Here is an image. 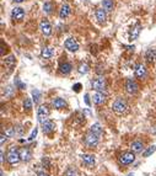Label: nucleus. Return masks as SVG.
<instances>
[{"mask_svg": "<svg viewBox=\"0 0 156 176\" xmlns=\"http://www.w3.org/2000/svg\"><path fill=\"white\" fill-rule=\"evenodd\" d=\"M52 10H53V5H52V3H49V1L44 3V5H43V11L47 13V14H52Z\"/></svg>", "mask_w": 156, "mask_h": 176, "instance_id": "27", "label": "nucleus"}, {"mask_svg": "<svg viewBox=\"0 0 156 176\" xmlns=\"http://www.w3.org/2000/svg\"><path fill=\"white\" fill-rule=\"evenodd\" d=\"M130 149L134 151V153H142L143 149H144V143L142 140H134L132 144H130Z\"/></svg>", "mask_w": 156, "mask_h": 176, "instance_id": "15", "label": "nucleus"}, {"mask_svg": "<svg viewBox=\"0 0 156 176\" xmlns=\"http://www.w3.org/2000/svg\"><path fill=\"white\" fill-rule=\"evenodd\" d=\"M96 19L99 20V22L103 24L107 19V15H106V10L105 9H97L96 10Z\"/></svg>", "mask_w": 156, "mask_h": 176, "instance_id": "21", "label": "nucleus"}, {"mask_svg": "<svg viewBox=\"0 0 156 176\" xmlns=\"http://www.w3.org/2000/svg\"><path fill=\"white\" fill-rule=\"evenodd\" d=\"M5 134H6L8 137H13V135H15V128H8Z\"/></svg>", "mask_w": 156, "mask_h": 176, "instance_id": "34", "label": "nucleus"}, {"mask_svg": "<svg viewBox=\"0 0 156 176\" xmlns=\"http://www.w3.org/2000/svg\"><path fill=\"white\" fill-rule=\"evenodd\" d=\"M5 65L8 67V68H13L15 65V57L14 56H10V57H8V58L5 59Z\"/></svg>", "mask_w": 156, "mask_h": 176, "instance_id": "28", "label": "nucleus"}, {"mask_svg": "<svg viewBox=\"0 0 156 176\" xmlns=\"http://www.w3.org/2000/svg\"><path fill=\"white\" fill-rule=\"evenodd\" d=\"M140 29H142V26H140L139 24L132 29V31H130V35H129V40H130V41H133V40H137V38H138V36H139V33H140Z\"/></svg>", "mask_w": 156, "mask_h": 176, "instance_id": "19", "label": "nucleus"}, {"mask_svg": "<svg viewBox=\"0 0 156 176\" xmlns=\"http://www.w3.org/2000/svg\"><path fill=\"white\" fill-rule=\"evenodd\" d=\"M102 6H103V9L106 10V11H112L113 10V0H102Z\"/></svg>", "mask_w": 156, "mask_h": 176, "instance_id": "24", "label": "nucleus"}, {"mask_svg": "<svg viewBox=\"0 0 156 176\" xmlns=\"http://www.w3.org/2000/svg\"><path fill=\"white\" fill-rule=\"evenodd\" d=\"M41 56L44 59H49L54 56V49L51 48V47H43L42 52H41Z\"/></svg>", "mask_w": 156, "mask_h": 176, "instance_id": "16", "label": "nucleus"}, {"mask_svg": "<svg viewBox=\"0 0 156 176\" xmlns=\"http://www.w3.org/2000/svg\"><path fill=\"white\" fill-rule=\"evenodd\" d=\"M48 116H49V110L46 105H42L38 107L37 110V118H38V122L40 123H43L44 121L48 119Z\"/></svg>", "mask_w": 156, "mask_h": 176, "instance_id": "6", "label": "nucleus"}, {"mask_svg": "<svg viewBox=\"0 0 156 176\" xmlns=\"http://www.w3.org/2000/svg\"><path fill=\"white\" fill-rule=\"evenodd\" d=\"M99 140H100L99 135H97V134H95L94 132H91V131H89V132L86 133L85 138H84V143H85V146L87 148L97 147Z\"/></svg>", "mask_w": 156, "mask_h": 176, "instance_id": "3", "label": "nucleus"}, {"mask_svg": "<svg viewBox=\"0 0 156 176\" xmlns=\"http://www.w3.org/2000/svg\"><path fill=\"white\" fill-rule=\"evenodd\" d=\"M64 176H78V171H76V169H74V168H68V169L64 171Z\"/></svg>", "mask_w": 156, "mask_h": 176, "instance_id": "30", "label": "nucleus"}, {"mask_svg": "<svg viewBox=\"0 0 156 176\" xmlns=\"http://www.w3.org/2000/svg\"><path fill=\"white\" fill-rule=\"evenodd\" d=\"M38 176H49V175H47L46 173H40V174H38Z\"/></svg>", "mask_w": 156, "mask_h": 176, "instance_id": "41", "label": "nucleus"}, {"mask_svg": "<svg viewBox=\"0 0 156 176\" xmlns=\"http://www.w3.org/2000/svg\"><path fill=\"white\" fill-rule=\"evenodd\" d=\"M80 88H81V84H76V85H74L73 89H74L76 92H79V91H80Z\"/></svg>", "mask_w": 156, "mask_h": 176, "instance_id": "37", "label": "nucleus"}, {"mask_svg": "<svg viewBox=\"0 0 156 176\" xmlns=\"http://www.w3.org/2000/svg\"><path fill=\"white\" fill-rule=\"evenodd\" d=\"M134 160H135L134 151H124L119 157V162L122 165H130L132 162H134Z\"/></svg>", "mask_w": 156, "mask_h": 176, "instance_id": "4", "label": "nucleus"}, {"mask_svg": "<svg viewBox=\"0 0 156 176\" xmlns=\"http://www.w3.org/2000/svg\"><path fill=\"white\" fill-rule=\"evenodd\" d=\"M92 100H94L95 105H102V103L106 101V95L103 92H101V91H97V92L94 94Z\"/></svg>", "mask_w": 156, "mask_h": 176, "instance_id": "13", "label": "nucleus"}, {"mask_svg": "<svg viewBox=\"0 0 156 176\" xmlns=\"http://www.w3.org/2000/svg\"><path fill=\"white\" fill-rule=\"evenodd\" d=\"M81 160L83 162L87 165V166H92V165H95V157L94 155H91V154H81Z\"/></svg>", "mask_w": 156, "mask_h": 176, "instance_id": "14", "label": "nucleus"}, {"mask_svg": "<svg viewBox=\"0 0 156 176\" xmlns=\"http://www.w3.org/2000/svg\"><path fill=\"white\" fill-rule=\"evenodd\" d=\"M6 138H8V135H6V134H4V133H1V139H0V143H1V146L4 144V142L6 140Z\"/></svg>", "mask_w": 156, "mask_h": 176, "instance_id": "36", "label": "nucleus"}, {"mask_svg": "<svg viewBox=\"0 0 156 176\" xmlns=\"http://www.w3.org/2000/svg\"><path fill=\"white\" fill-rule=\"evenodd\" d=\"M20 154H21V160H24V162H29L31 159V157H32L29 148H22L20 150Z\"/></svg>", "mask_w": 156, "mask_h": 176, "instance_id": "23", "label": "nucleus"}, {"mask_svg": "<svg viewBox=\"0 0 156 176\" xmlns=\"http://www.w3.org/2000/svg\"><path fill=\"white\" fill-rule=\"evenodd\" d=\"M32 96H33V100H35V103H37L40 101V99H41V92L37 90V89H35L33 91H32Z\"/></svg>", "mask_w": 156, "mask_h": 176, "instance_id": "31", "label": "nucleus"}, {"mask_svg": "<svg viewBox=\"0 0 156 176\" xmlns=\"http://www.w3.org/2000/svg\"><path fill=\"white\" fill-rule=\"evenodd\" d=\"M145 59L148 63H154L156 60V49H148L145 53Z\"/></svg>", "mask_w": 156, "mask_h": 176, "instance_id": "18", "label": "nucleus"}, {"mask_svg": "<svg viewBox=\"0 0 156 176\" xmlns=\"http://www.w3.org/2000/svg\"><path fill=\"white\" fill-rule=\"evenodd\" d=\"M71 69H73V67H71L70 63H68V62H65V63H62V64H60V67H59V70H60V73L64 74V75H67V74L70 73Z\"/></svg>", "mask_w": 156, "mask_h": 176, "instance_id": "20", "label": "nucleus"}, {"mask_svg": "<svg viewBox=\"0 0 156 176\" xmlns=\"http://www.w3.org/2000/svg\"><path fill=\"white\" fill-rule=\"evenodd\" d=\"M134 73H135V76H137V78H139V79H144V78L146 76V73H148L146 67H145L144 64H137Z\"/></svg>", "mask_w": 156, "mask_h": 176, "instance_id": "11", "label": "nucleus"}, {"mask_svg": "<svg viewBox=\"0 0 156 176\" xmlns=\"http://www.w3.org/2000/svg\"><path fill=\"white\" fill-rule=\"evenodd\" d=\"M70 6L68 4H64L62 8H60V11H59V17L60 19H67L69 15H70Z\"/></svg>", "mask_w": 156, "mask_h": 176, "instance_id": "17", "label": "nucleus"}, {"mask_svg": "<svg viewBox=\"0 0 156 176\" xmlns=\"http://www.w3.org/2000/svg\"><path fill=\"white\" fill-rule=\"evenodd\" d=\"M78 72L80 74H86L89 72V65H87L86 63H81V64L79 65V68H78Z\"/></svg>", "mask_w": 156, "mask_h": 176, "instance_id": "29", "label": "nucleus"}, {"mask_svg": "<svg viewBox=\"0 0 156 176\" xmlns=\"http://www.w3.org/2000/svg\"><path fill=\"white\" fill-rule=\"evenodd\" d=\"M156 151V147L155 146H151V147H149L144 153H143V157L144 158H148V157H150V155H153L154 153Z\"/></svg>", "mask_w": 156, "mask_h": 176, "instance_id": "26", "label": "nucleus"}, {"mask_svg": "<svg viewBox=\"0 0 156 176\" xmlns=\"http://www.w3.org/2000/svg\"><path fill=\"white\" fill-rule=\"evenodd\" d=\"M54 128H56V124H54V122L52 119H47L42 123L43 133H46V134H49L51 132H53Z\"/></svg>", "mask_w": 156, "mask_h": 176, "instance_id": "9", "label": "nucleus"}, {"mask_svg": "<svg viewBox=\"0 0 156 176\" xmlns=\"http://www.w3.org/2000/svg\"><path fill=\"white\" fill-rule=\"evenodd\" d=\"M138 84L134 79H127L126 81V90L129 94H137L138 92Z\"/></svg>", "mask_w": 156, "mask_h": 176, "instance_id": "7", "label": "nucleus"}, {"mask_svg": "<svg viewBox=\"0 0 156 176\" xmlns=\"http://www.w3.org/2000/svg\"><path fill=\"white\" fill-rule=\"evenodd\" d=\"M6 160L10 165H16L19 164L21 160V154H20V150L16 147H11L8 150V154H6Z\"/></svg>", "mask_w": 156, "mask_h": 176, "instance_id": "2", "label": "nucleus"}, {"mask_svg": "<svg viewBox=\"0 0 156 176\" xmlns=\"http://www.w3.org/2000/svg\"><path fill=\"white\" fill-rule=\"evenodd\" d=\"M53 107L57 108V110H62V108L67 107V102H65V100H63V99H60V97H57V99H54V101H53Z\"/></svg>", "mask_w": 156, "mask_h": 176, "instance_id": "22", "label": "nucleus"}, {"mask_svg": "<svg viewBox=\"0 0 156 176\" xmlns=\"http://www.w3.org/2000/svg\"><path fill=\"white\" fill-rule=\"evenodd\" d=\"M91 86L95 89L96 91H101V92H103L105 90H106V80L103 79V78H95V79H92L91 80Z\"/></svg>", "mask_w": 156, "mask_h": 176, "instance_id": "5", "label": "nucleus"}, {"mask_svg": "<svg viewBox=\"0 0 156 176\" xmlns=\"http://www.w3.org/2000/svg\"><path fill=\"white\" fill-rule=\"evenodd\" d=\"M40 30H41V32H42L44 36H49V35L52 33V26H51V24H49L47 20L41 21V24H40Z\"/></svg>", "mask_w": 156, "mask_h": 176, "instance_id": "10", "label": "nucleus"}, {"mask_svg": "<svg viewBox=\"0 0 156 176\" xmlns=\"http://www.w3.org/2000/svg\"><path fill=\"white\" fill-rule=\"evenodd\" d=\"M85 102L87 103V105H90V100H89V94H86V95H85Z\"/></svg>", "mask_w": 156, "mask_h": 176, "instance_id": "38", "label": "nucleus"}, {"mask_svg": "<svg viewBox=\"0 0 156 176\" xmlns=\"http://www.w3.org/2000/svg\"><path fill=\"white\" fill-rule=\"evenodd\" d=\"M14 1H16V3H22L24 0H14Z\"/></svg>", "mask_w": 156, "mask_h": 176, "instance_id": "42", "label": "nucleus"}, {"mask_svg": "<svg viewBox=\"0 0 156 176\" xmlns=\"http://www.w3.org/2000/svg\"><path fill=\"white\" fill-rule=\"evenodd\" d=\"M1 56H4V42H1Z\"/></svg>", "mask_w": 156, "mask_h": 176, "instance_id": "39", "label": "nucleus"}, {"mask_svg": "<svg viewBox=\"0 0 156 176\" xmlns=\"http://www.w3.org/2000/svg\"><path fill=\"white\" fill-rule=\"evenodd\" d=\"M65 48L68 51H70V52H76L79 49V43L76 42V40H74V38L70 37V38H68L65 41Z\"/></svg>", "mask_w": 156, "mask_h": 176, "instance_id": "12", "label": "nucleus"}, {"mask_svg": "<svg viewBox=\"0 0 156 176\" xmlns=\"http://www.w3.org/2000/svg\"><path fill=\"white\" fill-rule=\"evenodd\" d=\"M127 176H134V174H133V173H130V174H128Z\"/></svg>", "mask_w": 156, "mask_h": 176, "instance_id": "43", "label": "nucleus"}, {"mask_svg": "<svg viewBox=\"0 0 156 176\" xmlns=\"http://www.w3.org/2000/svg\"><path fill=\"white\" fill-rule=\"evenodd\" d=\"M90 131H91V132H94L95 134H97L99 137H101V135H102V133H103V129H102V127H101V124H100V123H94V124L91 126Z\"/></svg>", "mask_w": 156, "mask_h": 176, "instance_id": "25", "label": "nucleus"}, {"mask_svg": "<svg viewBox=\"0 0 156 176\" xmlns=\"http://www.w3.org/2000/svg\"><path fill=\"white\" fill-rule=\"evenodd\" d=\"M0 155H1V162H4V151H3V150H1Z\"/></svg>", "mask_w": 156, "mask_h": 176, "instance_id": "40", "label": "nucleus"}, {"mask_svg": "<svg viewBox=\"0 0 156 176\" xmlns=\"http://www.w3.org/2000/svg\"><path fill=\"white\" fill-rule=\"evenodd\" d=\"M24 108L27 110V111H30L32 108V101L30 99H25V101H24Z\"/></svg>", "mask_w": 156, "mask_h": 176, "instance_id": "32", "label": "nucleus"}, {"mask_svg": "<svg viewBox=\"0 0 156 176\" xmlns=\"http://www.w3.org/2000/svg\"><path fill=\"white\" fill-rule=\"evenodd\" d=\"M11 17L15 21H21L25 17V10L21 8H14L11 11Z\"/></svg>", "mask_w": 156, "mask_h": 176, "instance_id": "8", "label": "nucleus"}, {"mask_svg": "<svg viewBox=\"0 0 156 176\" xmlns=\"http://www.w3.org/2000/svg\"><path fill=\"white\" fill-rule=\"evenodd\" d=\"M112 108L117 115H126L129 111V105L123 99H117L112 105Z\"/></svg>", "mask_w": 156, "mask_h": 176, "instance_id": "1", "label": "nucleus"}, {"mask_svg": "<svg viewBox=\"0 0 156 176\" xmlns=\"http://www.w3.org/2000/svg\"><path fill=\"white\" fill-rule=\"evenodd\" d=\"M36 135H37V128H35V129L32 131V133H31V135H30V138H29V139H30V140H33Z\"/></svg>", "mask_w": 156, "mask_h": 176, "instance_id": "35", "label": "nucleus"}, {"mask_svg": "<svg viewBox=\"0 0 156 176\" xmlns=\"http://www.w3.org/2000/svg\"><path fill=\"white\" fill-rule=\"evenodd\" d=\"M42 164L46 169H49V168H51V162H49V159H48L47 157H44L42 159Z\"/></svg>", "mask_w": 156, "mask_h": 176, "instance_id": "33", "label": "nucleus"}]
</instances>
